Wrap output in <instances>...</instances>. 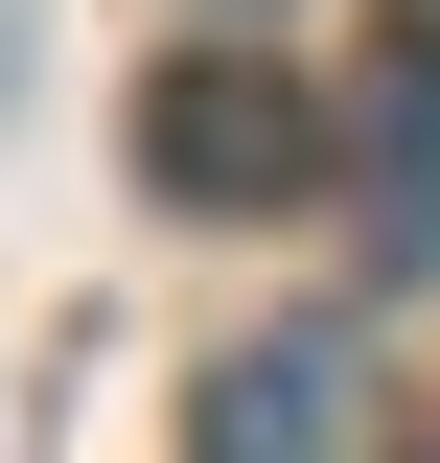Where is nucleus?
I'll return each instance as SVG.
<instances>
[{
    "label": "nucleus",
    "mask_w": 440,
    "mask_h": 463,
    "mask_svg": "<svg viewBox=\"0 0 440 463\" xmlns=\"http://www.w3.org/2000/svg\"><path fill=\"white\" fill-rule=\"evenodd\" d=\"M186 463H371V347L348 325H255L209 371V440Z\"/></svg>",
    "instance_id": "f03ea898"
},
{
    "label": "nucleus",
    "mask_w": 440,
    "mask_h": 463,
    "mask_svg": "<svg viewBox=\"0 0 440 463\" xmlns=\"http://www.w3.org/2000/svg\"><path fill=\"white\" fill-rule=\"evenodd\" d=\"M139 185H186V209H278V185H325V116H301V70L186 47L163 93H139Z\"/></svg>",
    "instance_id": "f257e3e1"
}]
</instances>
